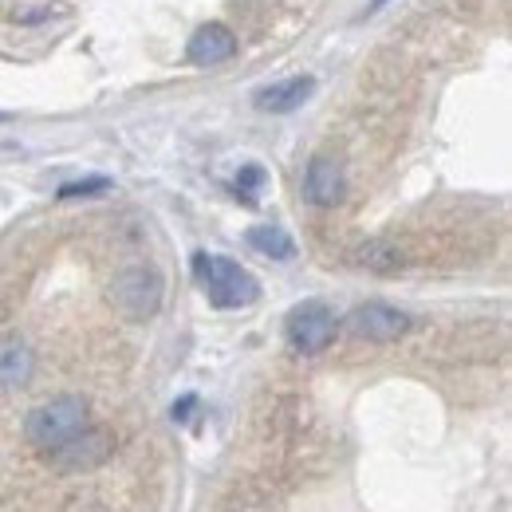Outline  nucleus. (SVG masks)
I'll list each match as a JSON object with an SVG mask.
<instances>
[{"label":"nucleus","instance_id":"f257e3e1","mask_svg":"<svg viewBox=\"0 0 512 512\" xmlns=\"http://www.w3.org/2000/svg\"><path fill=\"white\" fill-rule=\"evenodd\" d=\"M193 280L197 288L205 292V300L221 312H233V308H249L260 296V284L249 268H241L237 260L229 256H213V253H197L193 256Z\"/></svg>","mask_w":512,"mask_h":512},{"label":"nucleus","instance_id":"f03ea898","mask_svg":"<svg viewBox=\"0 0 512 512\" xmlns=\"http://www.w3.org/2000/svg\"><path fill=\"white\" fill-rule=\"evenodd\" d=\"M87 426H91V406L79 394H64V398H52V402L36 406L28 414V422H24V434H28V442L36 449L56 453L75 434H83Z\"/></svg>","mask_w":512,"mask_h":512},{"label":"nucleus","instance_id":"7ed1b4c3","mask_svg":"<svg viewBox=\"0 0 512 512\" xmlns=\"http://www.w3.org/2000/svg\"><path fill=\"white\" fill-rule=\"evenodd\" d=\"M162 296H166V284H162L158 268H150V264H130V268H123V272L107 284L111 308L130 323L154 320L158 308H162Z\"/></svg>","mask_w":512,"mask_h":512},{"label":"nucleus","instance_id":"20e7f679","mask_svg":"<svg viewBox=\"0 0 512 512\" xmlns=\"http://www.w3.org/2000/svg\"><path fill=\"white\" fill-rule=\"evenodd\" d=\"M284 335H288V343L300 355H320L323 347L335 339V316H331V308L320 304V300H304V304H296L288 312Z\"/></svg>","mask_w":512,"mask_h":512},{"label":"nucleus","instance_id":"39448f33","mask_svg":"<svg viewBox=\"0 0 512 512\" xmlns=\"http://www.w3.org/2000/svg\"><path fill=\"white\" fill-rule=\"evenodd\" d=\"M347 331L355 339H367V343H394L410 331V316L390 308V304H359L347 316Z\"/></svg>","mask_w":512,"mask_h":512},{"label":"nucleus","instance_id":"423d86ee","mask_svg":"<svg viewBox=\"0 0 512 512\" xmlns=\"http://www.w3.org/2000/svg\"><path fill=\"white\" fill-rule=\"evenodd\" d=\"M111 449H115V438L107 434V430H83V434H75L67 446H60L52 453V461H56V469L60 473H87V469H99L107 457H111Z\"/></svg>","mask_w":512,"mask_h":512},{"label":"nucleus","instance_id":"0eeeda50","mask_svg":"<svg viewBox=\"0 0 512 512\" xmlns=\"http://www.w3.org/2000/svg\"><path fill=\"white\" fill-rule=\"evenodd\" d=\"M343 193H347V174H343V162H335V158H312L308 162V174H304V197L312 201V205H320V209H331V205H339L343 201Z\"/></svg>","mask_w":512,"mask_h":512},{"label":"nucleus","instance_id":"6e6552de","mask_svg":"<svg viewBox=\"0 0 512 512\" xmlns=\"http://www.w3.org/2000/svg\"><path fill=\"white\" fill-rule=\"evenodd\" d=\"M316 91V79L312 75H292V79H280V83H268L253 95L256 111L264 115H288L296 107H304Z\"/></svg>","mask_w":512,"mask_h":512},{"label":"nucleus","instance_id":"1a4fd4ad","mask_svg":"<svg viewBox=\"0 0 512 512\" xmlns=\"http://www.w3.org/2000/svg\"><path fill=\"white\" fill-rule=\"evenodd\" d=\"M233 56H237V36H233V28H225L217 20L201 24L190 36V60L197 67H217Z\"/></svg>","mask_w":512,"mask_h":512},{"label":"nucleus","instance_id":"9d476101","mask_svg":"<svg viewBox=\"0 0 512 512\" xmlns=\"http://www.w3.org/2000/svg\"><path fill=\"white\" fill-rule=\"evenodd\" d=\"M36 375V355L28 343L20 339H0V386L4 390H20L32 383Z\"/></svg>","mask_w":512,"mask_h":512},{"label":"nucleus","instance_id":"9b49d317","mask_svg":"<svg viewBox=\"0 0 512 512\" xmlns=\"http://www.w3.org/2000/svg\"><path fill=\"white\" fill-rule=\"evenodd\" d=\"M355 264H363L371 272H390V268L402 264V249L394 241H386V237H375V241H363L355 249Z\"/></svg>","mask_w":512,"mask_h":512},{"label":"nucleus","instance_id":"f8f14e48","mask_svg":"<svg viewBox=\"0 0 512 512\" xmlns=\"http://www.w3.org/2000/svg\"><path fill=\"white\" fill-rule=\"evenodd\" d=\"M249 245H253L256 253L272 256V260H292L296 256L292 237L284 229H276V225H253L249 229Z\"/></svg>","mask_w":512,"mask_h":512},{"label":"nucleus","instance_id":"ddd939ff","mask_svg":"<svg viewBox=\"0 0 512 512\" xmlns=\"http://www.w3.org/2000/svg\"><path fill=\"white\" fill-rule=\"evenodd\" d=\"M260 186H264V166H245L241 174H237V193L249 201V205H256V193H260Z\"/></svg>","mask_w":512,"mask_h":512},{"label":"nucleus","instance_id":"4468645a","mask_svg":"<svg viewBox=\"0 0 512 512\" xmlns=\"http://www.w3.org/2000/svg\"><path fill=\"white\" fill-rule=\"evenodd\" d=\"M111 190V182L107 178H87V182H71V186H64L60 190V197H91V193H107Z\"/></svg>","mask_w":512,"mask_h":512},{"label":"nucleus","instance_id":"2eb2a0df","mask_svg":"<svg viewBox=\"0 0 512 512\" xmlns=\"http://www.w3.org/2000/svg\"><path fill=\"white\" fill-rule=\"evenodd\" d=\"M383 4H386V0H371V4H367V16H371V12H379Z\"/></svg>","mask_w":512,"mask_h":512},{"label":"nucleus","instance_id":"dca6fc26","mask_svg":"<svg viewBox=\"0 0 512 512\" xmlns=\"http://www.w3.org/2000/svg\"><path fill=\"white\" fill-rule=\"evenodd\" d=\"M4 119H8V115H0V123H4Z\"/></svg>","mask_w":512,"mask_h":512}]
</instances>
